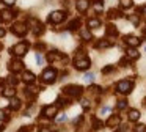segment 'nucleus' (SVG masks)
<instances>
[{"label": "nucleus", "mask_w": 146, "mask_h": 132, "mask_svg": "<svg viewBox=\"0 0 146 132\" xmlns=\"http://www.w3.org/2000/svg\"><path fill=\"white\" fill-rule=\"evenodd\" d=\"M63 93L66 96H71V97H79L83 93V88L80 85H66L63 88Z\"/></svg>", "instance_id": "nucleus-1"}, {"label": "nucleus", "mask_w": 146, "mask_h": 132, "mask_svg": "<svg viewBox=\"0 0 146 132\" xmlns=\"http://www.w3.org/2000/svg\"><path fill=\"white\" fill-rule=\"evenodd\" d=\"M116 90L123 94H127L133 90V82L129 80V79H124V80H119L116 83Z\"/></svg>", "instance_id": "nucleus-2"}, {"label": "nucleus", "mask_w": 146, "mask_h": 132, "mask_svg": "<svg viewBox=\"0 0 146 132\" xmlns=\"http://www.w3.org/2000/svg\"><path fill=\"white\" fill-rule=\"evenodd\" d=\"M27 50H29V44L27 43H17L16 46H13L10 49V52L13 53L14 57H24L27 53Z\"/></svg>", "instance_id": "nucleus-3"}, {"label": "nucleus", "mask_w": 146, "mask_h": 132, "mask_svg": "<svg viewBox=\"0 0 146 132\" xmlns=\"http://www.w3.org/2000/svg\"><path fill=\"white\" fill-rule=\"evenodd\" d=\"M41 77H42V82H46V83H54L57 80V71L54 68H47L42 72Z\"/></svg>", "instance_id": "nucleus-4"}, {"label": "nucleus", "mask_w": 146, "mask_h": 132, "mask_svg": "<svg viewBox=\"0 0 146 132\" xmlns=\"http://www.w3.org/2000/svg\"><path fill=\"white\" fill-rule=\"evenodd\" d=\"M90 65H91V61H90L88 57H83V58H76V60H74V66H76V69H79V71H85V69H88Z\"/></svg>", "instance_id": "nucleus-5"}, {"label": "nucleus", "mask_w": 146, "mask_h": 132, "mask_svg": "<svg viewBox=\"0 0 146 132\" xmlns=\"http://www.w3.org/2000/svg\"><path fill=\"white\" fill-rule=\"evenodd\" d=\"M11 31H13L14 35H17V36H24V35L27 33V25L22 24V22H16V24H13V27H11Z\"/></svg>", "instance_id": "nucleus-6"}, {"label": "nucleus", "mask_w": 146, "mask_h": 132, "mask_svg": "<svg viewBox=\"0 0 146 132\" xmlns=\"http://www.w3.org/2000/svg\"><path fill=\"white\" fill-rule=\"evenodd\" d=\"M64 17H66V13L64 11H54L49 16V22H52V24H60L61 21H64Z\"/></svg>", "instance_id": "nucleus-7"}, {"label": "nucleus", "mask_w": 146, "mask_h": 132, "mask_svg": "<svg viewBox=\"0 0 146 132\" xmlns=\"http://www.w3.org/2000/svg\"><path fill=\"white\" fill-rule=\"evenodd\" d=\"M8 68H10V71H13V72H22L24 71V63L21 61V60H11L10 65H8Z\"/></svg>", "instance_id": "nucleus-8"}, {"label": "nucleus", "mask_w": 146, "mask_h": 132, "mask_svg": "<svg viewBox=\"0 0 146 132\" xmlns=\"http://www.w3.org/2000/svg\"><path fill=\"white\" fill-rule=\"evenodd\" d=\"M29 24L33 27V31H35L36 35H41L42 31H44V27H42V24H41L39 21H36L35 17H30V19H29Z\"/></svg>", "instance_id": "nucleus-9"}, {"label": "nucleus", "mask_w": 146, "mask_h": 132, "mask_svg": "<svg viewBox=\"0 0 146 132\" xmlns=\"http://www.w3.org/2000/svg\"><path fill=\"white\" fill-rule=\"evenodd\" d=\"M57 112H58L57 105H46L44 109H42V115L47 116V118H54V116L57 115Z\"/></svg>", "instance_id": "nucleus-10"}, {"label": "nucleus", "mask_w": 146, "mask_h": 132, "mask_svg": "<svg viewBox=\"0 0 146 132\" xmlns=\"http://www.w3.org/2000/svg\"><path fill=\"white\" fill-rule=\"evenodd\" d=\"M90 6V2L88 0H76V8L79 9L80 13H85Z\"/></svg>", "instance_id": "nucleus-11"}, {"label": "nucleus", "mask_w": 146, "mask_h": 132, "mask_svg": "<svg viewBox=\"0 0 146 132\" xmlns=\"http://www.w3.org/2000/svg\"><path fill=\"white\" fill-rule=\"evenodd\" d=\"M124 43H126L127 46H130V47H137V46H140L141 41H140L137 36H126L124 38Z\"/></svg>", "instance_id": "nucleus-12"}, {"label": "nucleus", "mask_w": 146, "mask_h": 132, "mask_svg": "<svg viewBox=\"0 0 146 132\" xmlns=\"http://www.w3.org/2000/svg\"><path fill=\"white\" fill-rule=\"evenodd\" d=\"M119 121H121V119H119V116H118V115H111L110 118L107 119L105 124H107L108 127H116V126L119 124Z\"/></svg>", "instance_id": "nucleus-13"}, {"label": "nucleus", "mask_w": 146, "mask_h": 132, "mask_svg": "<svg viewBox=\"0 0 146 132\" xmlns=\"http://www.w3.org/2000/svg\"><path fill=\"white\" fill-rule=\"evenodd\" d=\"M22 79H24L25 83H33V82H35V74L30 72V71H25V72H24V75H22Z\"/></svg>", "instance_id": "nucleus-14"}, {"label": "nucleus", "mask_w": 146, "mask_h": 132, "mask_svg": "<svg viewBox=\"0 0 146 132\" xmlns=\"http://www.w3.org/2000/svg\"><path fill=\"white\" fill-rule=\"evenodd\" d=\"M80 36H82L83 41H90L93 38V35H91V31H90L88 28H82V30H80Z\"/></svg>", "instance_id": "nucleus-15"}, {"label": "nucleus", "mask_w": 146, "mask_h": 132, "mask_svg": "<svg viewBox=\"0 0 146 132\" xmlns=\"http://www.w3.org/2000/svg\"><path fill=\"white\" fill-rule=\"evenodd\" d=\"M127 57L132 60H137V58H140V53L135 47H130V49H127Z\"/></svg>", "instance_id": "nucleus-16"}, {"label": "nucleus", "mask_w": 146, "mask_h": 132, "mask_svg": "<svg viewBox=\"0 0 146 132\" xmlns=\"http://www.w3.org/2000/svg\"><path fill=\"white\" fill-rule=\"evenodd\" d=\"M10 109H11V110H19V109H21V99L13 97V99L10 101Z\"/></svg>", "instance_id": "nucleus-17"}, {"label": "nucleus", "mask_w": 146, "mask_h": 132, "mask_svg": "<svg viewBox=\"0 0 146 132\" xmlns=\"http://www.w3.org/2000/svg\"><path fill=\"white\" fill-rule=\"evenodd\" d=\"M138 118H140V112H138V110H135V109L129 110V119H130V121H138Z\"/></svg>", "instance_id": "nucleus-18"}, {"label": "nucleus", "mask_w": 146, "mask_h": 132, "mask_svg": "<svg viewBox=\"0 0 146 132\" xmlns=\"http://www.w3.org/2000/svg\"><path fill=\"white\" fill-rule=\"evenodd\" d=\"M88 27H90V28H98V27H101V21H99V19H96V17L90 19V21H88Z\"/></svg>", "instance_id": "nucleus-19"}, {"label": "nucleus", "mask_w": 146, "mask_h": 132, "mask_svg": "<svg viewBox=\"0 0 146 132\" xmlns=\"http://www.w3.org/2000/svg\"><path fill=\"white\" fill-rule=\"evenodd\" d=\"M107 35H108V36H116V35H118V28L116 27H115V25H107Z\"/></svg>", "instance_id": "nucleus-20"}, {"label": "nucleus", "mask_w": 146, "mask_h": 132, "mask_svg": "<svg viewBox=\"0 0 146 132\" xmlns=\"http://www.w3.org/2000/svg\"><path fill=\"white\" fill-rule=\"evenodd\" d=\"M14 94H16V90H14L13 87H11V88H5V90H3V96L5 97H11V99H13Z\"/></svg>", "instance_id": "nucleus-21"}, {"label": "nucleus", "mask_w": 146, "mask_h": 132, "mask_svg": "<svg viewBox=\"0 0 146 132\" xmlns=\"http://www.w3.org/2000/svg\"><path fill=\"white\" fill-rule=\"evenodd\" d=\"M111 44H113V43H111V41H105V39H101V41H99L98 44H96V47H99V49H105V47H110Z\"/></svg>", "instance_id": "nucleus-22"}, {"label": "nucleus", "mask_w": 146, "mask_h": 132, "mask_svg": "<svg viewBox=\"0 0 146 132\" xmlns=\"http://www.w3.org/2000/svg\"><path fill=\"white\" fill-rule=\"evenodd\" d=\"M79 25H80V21H79V19H74V21L69 22L68 28H69V30H77V28H79Z\"/></svg>", "instance_id": "nucleus-23"}, {"label": "nucleus", "mask_w": 146, "mask_h": 132, "mask_svg": "<svg viewBox=\"0 0 146 132\" xmlns=\"http://www.w3.org/2000/svg\"><path fill=\"white\" fill-rule=\"evenodd\" d=\"M102 127H104V123L94 118V121H93V129H94V131H99V129H102Z\"/></svg>", "instance_id": "nucleus-24"}, {"label": "nucleus", "mask_w": 146, "mask_h": 132, "mask_svg": "<svg viewBox=\"0 0 146 132\" xmlns=\"http://www.w3.org/2000/svg\"><path fill=\"white\" fill-rule=\"evenodd\" d=\"M108 17H110V19L121 17V13H119V11H116V9H110V11H108Z\"/></svg>", "instance_id": "nucleus-25"}, {"label": "nucleus", "mask_w": 146, "mask_h": 132, "mask_svg": "<svg viewBox=\"0 0 146 132\" xmlns=\"http://www.w3.org/2000/svg\"><path fill=\"white\" fill-rule=\"evenodd\" d=\"M83 80L85 82H93L94 80V74H93V72H86V74L83 75Z\"/></svg>", "instance_id": "nucleus-26"}, {"label": "nucleus", "mask_w": 146, "mask_h": 132, "mask_svg": "<svg viewBox=\"0 0 146 132\" xmlns=\"http://www.w3.org/2000/svg\"><path fill=\"white\" fill-rule=\"evenodd\" d=\"M132 6V0H121V8H130Z\"/></svg>", "instance_id": "nucleus-27"}, {"label": "nucleus", "mask_w": 146, "mask_h": 132, "mask_svg": "<svg viewBox=\"0 0 146 132\" xmlns=\"http://www.w3.org/2000/svg\"><path fill=\"white\" fill-rule=\"evenodd\" d=\"M116 107L119 110H123V109H126L127 107V101H118V104H116Z\"/></svg>", "instance_id": "nucleus-28"}, {"label": "nucleus", "mask_w": 146, "mask_h": 132, "mask_svg": "<svg viewBox=\"0 0 146 132\" xmlns=\"http://www.w3.org/2000/svg\"><path fill=\"white\" fill-rule=\"evenodd\" d=\"M129 21L132 22L133 25H138V14H133V16H129Z\"/></svg>", "instance_id": "nucleus-29"}, {"label": "nucleus", "mask_w": 146, "mask_h": 132, "mask_svg": "<svg viewBox=\"0 0 146 132\" xmlns=\"http://www.w3.org/2000/svg\"><path fill=\"white\" fill-rule=\"evenodd\" d=\"M113 65H110V66H105V68H102V74H108V72H111L113 71Z\"/></svg>", "instance_id": "nucleus-30"}, {"label": "nucleus", "mask_w": 146, "mask_h": 132, "mask_svg": "<svg viewBox=\"0 0 146 132\" xmlns=\"http://www.w3.org/2000/svg\"><path fill=\"white\" fill-rule=\"evenodd\" d=\"M42 61H44V58H42V55H41L39 52H36V63H38V65L41 66V65H42Z\"/></svg>", "instance_id": "nucleus-31"}, {"label": "nucleus", "mask_w": 146, "mask_h": 132, "mask_svg": "<svg viewBox=\"0 0 146 132\" xmlns=\"http://www.w3.org/2000/svg\"><path fill=\"white\" fill-rule=\"evenodd\" d=\"M2 14H3V16H2V17H3L5 21H10V19H11V13H10V11H3V13H2Z\"/></svg>", "instance_id": "nucleus-32"}, {"label": "nucleus", "mask_w": 146, "mask_h": 132, "mask_svg": "<svg viewBox=\"0 0 146 132\" xmlns=\"http://www.w3.org/2000/svg\"><path fill=\"white\" fill-rule=\"evenodd\" d=\"M135 132H146V126H145V124H140V126H137Z\"/></svg>", "instance_id": "nucleus-33"}, {"label": "nucleus", "mask_w": 146, "mask_h": 132, "mask_svg": "<svg viewBox=\"0 0 146 132\" xmlns=\"http://www.w3.org/2000/svg\"><path fill=\"white\" fill-rule=\"evenodd\" d=\"M7 110H0V119H8V115H7Z\"/></svg>", "instance_id": "nucleus-34"}, {"label": "nucleus", "mask_w": 146, "mask_h": 132, "mask_svg": "<svg viewBox=\"0 0 146 132\" xmlns=\"http://www.w3.org/2000/svg\"><path fill=\"white\" fill-rule=\"evenodd\" d=\"M129 58H121V61H119V65L121 66H127V65H129Z\"/></svg>", "instance_id": "nucleus-35"}, {"label": "nucleus", "mask_w": 146, "mask_h": 132, "mask_svg": "<svg viewBox=\"0 0 146 132\" xmlns=\"http://www.w3.org/2000/svg\"><path fill=\"white\" fill-rule=\"evenodd\" d=\"M2 2H3L5 5H7V6H13V5H14V2H16V0H2Z\"/></svg>", "instance_id": "nucleus-36"}, {"label": "nucleus", "mask_w": 146, "mask_h": 132, "mask_svg": "<svg viewBox=\"0 0 146 132\" xmlns=\"http://www.w3.org/2000/svg\"><path fill=\"white\" fill-rule=\"evenodd\" d=\"M107 112H110V107L105 105V107H102V109H101V115H104V113H107Z\"/></svg>", "instance_id": "nucleus-37"}, {"label": "nucleus", "mask_w": 146, "mask_h": 132, "mask_svg": "<svg viewBox=\"0 0 146 132\" xmlns=\"http://www.w3.org/2000/svg\"><path fill=\"white\" fill-rule=\"evenodd\" d=\"M8 80H10L11 85H16V83H17V79H14L13 75H10V79H8Z\"/></svg>", "instance_id": "nucleus-38"}, {"label": "nucleus", "mask_w": 146, "mask_h": 132, "mask_svg": "<svg viewBox=\"0 0 146 132\" xmlns=\"http://www.w3.org/2000/svg\"><path fill=\"white\" fill-rule=\"evenodd\" d=\"M94 8H96V11H102V3H96V5H94Z\"/></svg>", "instance_id": "nucleus-39"}, {"label": "nucleus", "mask_w": 146, "mask_h": 132, "mask_svg": "<svg viewBox=\"0 0 146 132\" xmlns=\"http://www.w3.org/2000/svg\"><path fill=\"white\" fill-rule=\"evenodd\" d=\"M66 119H68V116L64 115V113H63L61 116H58V121H60V123H61V121H66Z\"/></svg>", "instance_id": "nucleus-40"}, {"label": "nucleus", "mask_w": 146, "mask_h": 132, "mask_svg": "<svg viewBox=\"0 0 146 132\" xmlns=\"http://www.w3.org/2000/svg\"><path fill=\"white\" fill-rule=\"evenodd\" d=\"M39 132H50V129H49V127H41V129H39Z\"/></svg>", "instance_id": "nucleus-41"}, {"label": "nucleus", "mask_w": 146, "mask_h": 132, "mask_svg": "<svg viewBox=\"0 0 146 132\" xmlns=\"http://www.w3.org/2000/svg\"><path fill=\"white\" fill-rule=\"evenodd\" d=\"M2 36H5V30H3L2 27H0V38H2Z\"/></svg>", "instance_id": "nucleus-42"}, {"label": "nucleus", "mask_w": 146, "mask_h": 132, "mask_svg": "<svg viewBox=\"0 0 146 132\" xmlns=\"http://www.w3.org/2000/svg\"><path fill=\"white\" fill-rule=\"evenodd\" d=\"M3 129H5V127H3V124L0 123V132H3Z\"/></svg>", "instance_id": "nucleus-43"}, {"label": "nucleus", "mask_w": 146, "mask_h": 132, "mask_svg": "<svg viewBox=\"0 0 146 132\" xmlns=\"http://www.w3.org/2000/svg\"><path fill=\"white\" fill-rule=\"evenodd\" d=\"M145 35H146V28H145Z\"/></svg>", "instance_id": "nucleus-44"}, {"label": "nucleus", "mask_w": 146, "mask_h": 132, "mask_svg": "<svg viewBox=\"0 0 146 132\" xmlns=\"http://www.w3.org/2000/svg\"><path fill=\"white\" fill-rule=\"evenodd\" d=\"M145 52H146V47H145Z\"/></svg>", "instance_id": "nucleus-45"}]
</instances>
